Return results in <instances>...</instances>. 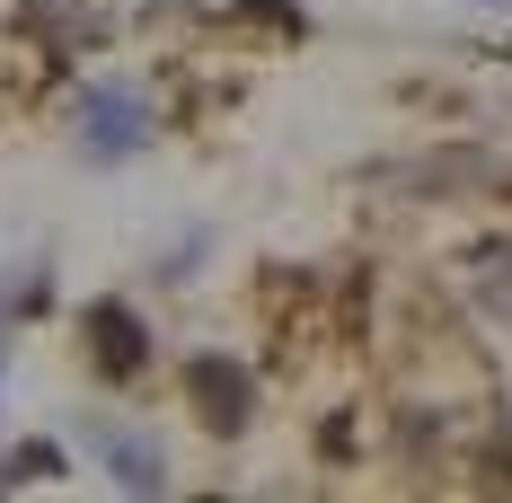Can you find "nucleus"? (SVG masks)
I'll list each match as a JSON object with an SVG mask.
<instances>
[{"mask_svg":"<svg viewBox=\"0 0 512 503\" xmlns=\"http://www.w3.org/2000/svg\"><path fill=\"white\" fill-rule=\"evenodd\" d=\"M186 398H195V415H204L212 433H248L256 371H248V362H230V353H195V362H186Z\"/></svg>","mask_w":512,"mask_h":503,"instance_id":"obj_1","label":"nucleus"},{"mask_svg":"<svg viewBox=\"0 0 512 503\" xmlns=\"http://www.w3.org/2000/svg\"><path fill=\"white\" fill-rule=\"evenodd\" d=\"M142 142H151V115H142L133 89H89L80 98V151L89 159H133Z\"/></svg>","mask_w":512,"mask_h":503,"instance_id":"obj_2","label":"nucleus"},{"mask_svg":"<svg viewBox=\"0 0 512 503\" xmlns=\"http://www.w3.org/2000/svg\"><path fill=\"white\" fill-rule=\"evenodd\" d=\"M89 362H98L106 380H133L142 362H151V336H142V318L124 301H98L89 309Z\"/></svg>","mask_w":512,"mask_h":503,"instance_id":"obj_3","label":"nucleus"},{"mask_svg":"<svg viewBox=\"0 0 512 503\" xmlns=\"http://www.w3.org/2000/svg\"><path fill=\"white\" fill-rule=\"evenodd\" d=\"M106 468H115L133 495H159V486H168V468H159V442H142V433H106Z\"/></svg>","mask_w":512,"mask_h":503,"instance_id":"obj_4","label":"nucleus"},{"mask_svg":"<svg viewBox=\"0 0 512 503\" xmlns=\"http://www.w3.org/2000/svg\"><path fill=\"white\" fill-rule=\"evenodd\" d=\"M53 468H62V451H53V442H27V451L9 459V477H53Z\"/></svg>","mask_w":512,"mask_h":503,"instance_id":"obj_5","label":"nucleus"},{"mask_svg":"<svg viewBox=\"0 0 512 503\" xmlns=\"http://www.w3.org/2000/svg\"><path fill=\"white\" fill-rule=\"evenodd\" d=\"M495 9H512V0H495Z\"/></svg>","mask_w":512,"mask_h":503,"instance_id":"obj_6","label":"nucleus"}]
</instances>
